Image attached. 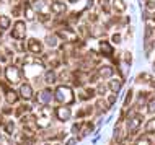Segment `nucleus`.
Returning a JSON list of instances; mask_svg holds the SVG:
<instances>
[{"instance_id":"aec40b11","label":"nucleus","mask_w":155,"mask_h":145,"mask_svg":"<svg viewBox=\"0 0 155 145\" xmlns=\"http://www.w3.org/2000/svg\"><path fill=\"white\" fill-rule=\"evenodd\" d=\"M10 26H12L10 18H8V16H5V15L0 16V31H5V30H8Z\"/></svg>"},{"instance_id":"6e6552de","label":"nucleus","mask_w":155,"mask_h":145,"mask_svg":"<svg viewBox=\"0 0 155 145\" xmlns=\"http://www.w3.org/2000/svg\"><path fill=\"white\" fill-rule=\"evenodd\" d=\"M26 49L30 51L31 54H43V43L36 38H30L26 41Z\"/></svg>"},{"instance_id":"bb28decb","label":"nucleus","mask_w":155,"mask_h":145,"mask_svg":"<svg viewBox=\"0 0 155 145\" xmlns=\"http://www.w3.org/2000/svg\"><path fill=\"white\" fill-rule=\"evenodd\" d=\"M114 8H116L118 11H124V10H126V5H124L123 0H114Z\"/></svg>"},{"instance_id":"a211bd4d","label":"nucleus","mask_w":155,"mask_h":145,"mask_svg":"<svg viewBox=\"0 0 155 145\" xmlns=\"http://www.w3.org/2000/svg\"><path fill=\"white\" fill-rule=\"evenodd\" d=\"M25 16H26V20L28 21H33V20L36 18V15H35V8H33L31 5H25Z\"/></svg>"},{"instance_id":"393cba45","label":"nucleus","mask_w":155,"mask_h":145,"mask_svg":"<svg viewBox=\"0 0 155 145\" xmlns=\"http://www.w3.org/2000/svg\"><path fill=\"white\" fill-rule=\"evenodd\" d=\"M93 95H95L93 88H87V90H83V95H80V99H90Z\"/></svg>"},{"instance_id":"c756f323","label":"nucleus","mask_w":155,"mask_h":145,"mask_svg":"<svg viewBox=\"0 0 155 145\" xmlns=\"http://www.w3.org/2000/svg\"><path fill=\"white\" fill-rule=\"evenodd\" d=\"M134 145H150V142H149V139H145V137H140L139 140H137Z\"/></svg>"},{"instance_id":"473e14b6","label":"nucleus","mask_w":155,"mask_h":145,"mask_svg":"<svg viewBox=\"0 0 155 145\" xmlns=\"http://www.w3.org/2000/svg\"><path fill=\"white\" fill-rule=\"evenodd\" d=\"M12 13H13L15 16H20V13H21V7H20V5L13 7V8H12Z\"/></svg>"},{"instance_id":"b1692460","label":"nucleus","mask_w":155,"mask_h":145,"mask_svg":"<svg viewBox=\"0 0 155 145\" xmlns=\"http://www.w3.org/2000/svg\"><path fill=\"white\" fill-rule=\"evenodd\" d=\"M30 109H31V106L21 105V106L18 108V109L15 111V116H16V118H21V114H23V113H26V111H30Z\"/></svg>"},{"instance_id":"ea45409f","label":"nucleus","mask_w":155,"mask_h":145,"mask_svg":"<svg viewBox=\"0 0 155 145\" xmlns=\"http://www.w3.org/2000/svg\"><path fill=\"white\" fill-rule=\"evenodd\" d=\"M80 126H82V124H78V122L74 124V127H72V132H74V134H77V130L80 129Z\"/></svg>"},{"instance_id":"dca6fc26","label":"nucleus","mask_w":155,"mask_h":145,"mask_svg":"<svg viewBox=\"0 0 155 145\" xmlns=\"http://www.w3.org/2000/svg\"><path fill=\"white\" fill-rule=\"evenodd\" d=\"M56 78H57V75H56V72H54L52 69H49V70L44 72V82L48 85H52L54 82H56Z\"/></svg>"},{"instance_id":"2eb2a0df","label":"nucleus","mask_w":155,"mask_h":145,"mask_svg":"<svg viewBox=\"0 0 155 145\" xmlns=\"http://www.w3.org/2000/svg\"><path fill=\"white\" fill-rule=\"evenodd\" d=\"M44 62L49 65V67H54V65L59 64V59H57V56L54 52H51V54H46L44 56Z\"/></svg>"},{"instance_id":"a19ab883","label":"nucleus","mask_w":155,"mask_h":145,"mask_svg":"<svg viewBox=\"0 0 155 145\" xmlns=\"http://www.w3.org/2000/svg\"><path fill=\"white\" fill-rule=\"evenodd\" d=\"M70 3H77V0H70Z\"/></svg>"},{"instance_id":"58836bf2","label":"nucleus","mask_w":155,"mask_h":145,"mask_svg":"<svg viewBox=\"0 0 155 145\" xmlns=\"http://www.w3.org/2000/svg\"><path fill=\"white\" fill-rule=\"evenodd\" d=\"M147 8H149V10H155V2H153V0H149V2H147Z\"/></svg>"},{"instance_id":"0eeeda50","label":"nucleus","mask_w":155,"mask_h":145,"mask_svg":"<svg viewBox=\"0 0 155 145\" xmlns=\"http://www.w3.org/2000/svg\"><path fill=\"white\" fill-rule=\"evenodd\" d=\"M52 99H54V95H52L51 90H48V88L41 90V92L36 95V101L39 103V105H43V106H48Z\"/></svg>"},{"instance_id":"c03bdc74","label":"nucleus","mask_w":155,"mask_h":145,"mask_svg":"<svg viewBox=\"0 0 155 145\" xmlns=\"http://www.w3.org/2000/svg\"><path fill=\"white\" fill-rule=\"evenodd\" d=\"M56 145H59V143H56Z\"/></svg>"},{"instance_id":"ddd939ff","label":"nucleus","mask_w":155,"mask_h":145,"mask_svg":"<svg viewBox=\"0 0 155 145\" xmlns=\"http://www.w3.org/2000/svg\"><path fill=\"white\" fill-rule=\"evenodd\" d=\"M5 88V86H3ZM18 95H16L13 90H10V88H5V99H7V103L8 105H15L16 101H18Z\"/></svg>"},{"instance_id":"f257e3e1","label":"nucleus","mask_w":155,"mask_h":145,"mask_svg":"<svg viewBox=\"0 0 155 145\" xmlns=\"http://www.w3.org/2000/svg\"><path fill=\"white\" fill-rule=\"evenodd\" d=\"M54 99L61 105H72L75 101V95H74V90L67 85H59L56 90H54Z\"/></svg>"},{"instance_id":"e433bc0d","label":"nucleus","mask_w":155,"mask_h":145,"mask_svg":"<svg viewBox=\"0 0 155 145\" xmlns=\"http://www.w3.org/2000/svg\"><path fill=\"white\" fill-rule=\"evenodd\" d=\"M113 43L119 44L121 43V34H118V33H116V34H113Z\"/></svg>"},{"instance_id":"423d86ee","label":"nucleus","mask_w":155,"mask_h":145,"mask_svg":"<svg viewBox=\"0 0 155 145\" xmlns=\"http://www.w3.org/2000/svg\"><path fill=\"white\" fill-rule=\"evenodd\" d=\"M56 36L64 41H69V43H77V33L72 31V30H64V28H61V30L56 31Z\"/></svg>"},{"instance_id":"412c9836","label":"nucleus","mask_w":155,"mask_h":145,"mask_svg":"<svg viewBox=\"0 0 155 145\" xmlns=\"http://www.w3.org/2000/svg\"><path fill=\"white\" fill-rule=\"evenodd\" d=\"M46 44L51 46V47H56L57 44H59V38L56 36V33H54V34H48V36H46Z\"/></svg>"},{"instance_id":"f3484780","label":"nucleus","mask_w":155,"mask_h":145,"mask_svg":"<svg viewBox=\"0 0 155 145\" xmlns=\"http://www.w3.org/2000/svg\"><path fill=\"white\" fill-rule=\"evenodd\" d=\"M80 129H82V137H85V135H88L90 132L93 130V122H91V121L83 122L82 126H80Z\"/></svg>"},{"instance_id":"4be33fe9","label":"nucleus","mask_w":155,"mask_h":145,"mask_svg":"<svg viewBox=\"0 0 155 145\" xmlns=\"http://www.w3.org/2000/svg\"><path fill=\"white\" fill-rule=\"evenodd\" d=\"M3 132H5L7 135H13L15 132V121H7L3 124Z\"/></svg>"},{"instance_id":"39448f33","label":"nucleus","mask_w":155,"mask_h":145,"mask_svg":"<svg viewBox=\"0 0 155 145\" xmlns=\"http://www.w3.org/2000/svg\"><path fill=\"white\" fill-rule=\"evenodd\" d=\"M54 116H56L57 121L61 122H65L70 119V116H72V113H70L69 106H57L56 109H54Z\"/></svg>"},{"instance_id":"c85d7f7f","label":"nucleus","mask_w":155,"mask_h":145,"mask_svg":"<svg viewBox=\"0 0 155 145\" xmlns=\"http://www.w3.org/2000/svg\"><path fill=\"white\" fill-rule=\"evenodd\" d=\"M100 5H101V8L104 11H110V0H100Z\"/></svg>"},{"instance_id":"cd10ccee","label":"nucleus","mask_w":155,"mask_h":145,"mask_svg":"<svg viewBox=\"0 0 155 145\" xmlns=\"http://www.w3.org/2000/svg\"><path fill=\"white\" fill-rule=\"evenodd\" d=\"M33 8H36V10H43L44 8V2L43 0H33Z\"/></svg>"},{"instance_id":"f8f14e48","label":"nucleus","mask_w":155,"mask_h":145,"mask_svg":"<svg viewBox=\"0 0 155 145\" xmlns=\"http://www.w3.org/2000/svg\"><path fill=\"white\" fill-rule=\"evenodd\" d=\"M51 10H52V13L54 15H62V13H65L67 11V5L64 2H52V5H51Z\"/></svg>"},{"instance_id":"1a4fd4ad","label":"nucleus","mask_w":155,"mask_h":145,"mask_svg":"<svg viewBox=\"0 0 155 145\" xmlns=\"http://www.w3.org/2000/svg\"><path fill=\"white\" fill-rule=\"evenodd\" d=\"M20 95L18 96L21 99H26V101H30V99L35 98V93H33V86L30 83H21V86H20Z\"/></svg>"},{"instance_id":"4c0bfd02","label":"nucleus","mask_w":155,"mask_h":145,"mask_svg":"<svg viewBox=\"0 0 155 145\" xmlns=\"http://www.w3.org/2000/svg\"><path fill=\"white\" fill-rule=\"evenodd\" d=\"M149 113H155V99H153V101H150V105H149Z\"/></svg>"},{"instance_id":"9d476101","label":"nucleus","mask_w":155,"mask_h":145,"mask_svg":"<svg viewBox=\"0 0 155 145\" xmlns=\"http://www.w3.org/2000/svg\"><path fill=\"white\" fill-rule=\"evenodd\" d=\"M142 124V116L140 114H134L129 118V121H127V127H129V130H137L139 129V126Z\"/></svg>"},{"instance_id":"20e7f679","label":"nucleus","mask_w":155,"mask_h":145,"mask_svg":"<svg viewBox=\"0 0 155 145\" xmlns=\"http://www.w3.org/2000/svg\"><path fill=\"white\" fill-rule=\"evenodd\" d=\"M12 38L16 39V41H23L26 38V23L25 21H16L15 23V28L12 30Z\"/></svg>"},{"instance_id":"9b49d317","label":"nucleus","mask_w":155,"mask_h":145,"mask_svg":"<svg viewBox=\"0 0 155 145\" xmlns=\"http://www.w3.org/2000/svg\"><path fill=\"white\" fill-rule=\"evenodd\" d=\"M113 72H114V70H113L110 65H103V67H100L98 69V72H96V78H101V80H104V78H110L111 75H113Z\"/></svg>"},{"instance_id":"2f4dec72","label":"nucleus","mask_w":155,"mask_h":145,"mask_svg":"<svg viewBox=\"0 0 155 145\" xmlns=\"http://www.w3.org/2000/svg\"><path fill=\"white\" fill-rule=\"evenodd\" d=\"M78 142V137H69L65 140V145H75Z\"/></svg>"},{"instance_id":"79ce46f5","label":"nucleus","mask_w":155,"mask_h":145,"mask_svg":"<svg viewBox=\"0 0 155 145\" xmlns=\"http://www.w3.org/2000/svg\"><path fill=\"white\" fill-rule=\"evenodd\" d=\"M54 2H61V0H54Z\"/></svg>"},{"instance_id":"a878e982","label":"nucleus","mask_w":155,"mask_h":145,"mask_svg":"<svg viewBox=\"0 0 155 145\" xmlns=\"http://www.w3.org/2000/svg\"><path fill=\"white\" fill-rule=\"evenodd\" d=\"M145 132H155V119H150L145 124Z\"/></svg>"},{"instance_id":"6ab92c4d","label":"nucleus","mask_w":155,"mask_h":145,"mask_svg":"<svg viewBox=\"0 0 155 145\" xmlns=\"http://www.w3.org/2000/svg\"><path fill=\"white\" fill-rule=\"evenodd\" d=\"M108 86L111 88V92L113 93H119V90H121V86H123V82L121 80H110V83H108Z\"/></svg>"},{"instance_id":"7c9ffc66","label":"nucleus","mask_w":155,"mask_h":145,"mask_svg":"<svg viewBox=\"0 0 155 145\" xmlns=\"http://www.w3.org/2000/svg\"><path fill=\"white\" fill-rule=\"evenodd\" d=\"M132 90H129V93H127V96H126V99H124V106H129V103H131V99H132Z\"/></svg>"},{"instance_id":"c9c22d12","label":"nucleus","mask_w":155,"mask_h":145,"mask_svg":"<svg viewBox=\"0 0 155 145\" xmlns=\"http://www.w3.org/2000/svg\"><path fill=\"white\" fill-rule=\"evenodd\" d=\"M124 59H126V64H131V62H132L131 52H124Z\"/></svg>"},{"instance_id":"4468645a","label":"nucleus","mask_w":155,"mask_h":145,"mask_svg":"<svg viewBox=\"0 0 155 145\" xmlns=\"http://www.w3.org/2000/svg\"><path fill=\"white\" fill-rule=\"evenodd\" d=\"M100 52L104 54V56H108V57H111L113 56V47L106 43V41H100Z\"/></svg>"},{"instance_id":"7ed1b4c3","label":"nucleus","mask_w":155,"mask_h":145,"mask_svg":"<svg viewBox=\"0 0 155 145\" xmlns=\"http://www.w3.org/2000/svg\"><path fill=\"white\" fill-rule=\"evenodd\" d=\"M51 126V109L49 108L43 106L41 113L36 116V127H49Z\"/></svg>"},{"instance_id":"f03ea898","label":"nucleus","mask_w":155,"mask_h":145,"mask_svg":"<svg viewBox=\"0 0 155 145\" xmlns=\"http://www.w3.org/2000/svg\"><path fill=\"white\" fill-rule=\"evenodd\" d=\"M21 77H23V72H21V69L16 67V65H8L5 69V80L8 83H12V85L20 83Z\"/></svg>"},{"instance_id":"5701e85b","label":"nucleus","mask_w":155,"mask_h":145,"mask_svg":"<svg viewBox=\"0 0 155 145\" xmlns=\"http://www.w3.org/2000/svg\"><path fill=\"white\" fill-rule=\"evenodd\" d=\"M108 103L104 101V99H98V101H96V109H98V113H103V111H106L108 109Z\"/></svg>"},{"instance_id":"f704fd0d","label":"nucleus","mask_w":155,"mask_h":145,"mask_svg":"<svg viewBox=\"0 0 155 145\" xmlns=\"http://www.w3.org/2000/svg\"><path fill=\"white\" fill-rule=\"evenodd\" d=\"M114 101H116V95H111V96L110 98H108V106H113V105H114Z\"/></svg>"},{"instance_id":"37998d69","label":"nucleus","mask_w":155,"mask_h":145,"mask_svg":"<svg viewBox=\"0 0 155 145\" xmlns=\"http://www.w3.org/2000/svg\"><path fill=\"white\" fill-rule=\"evenodd\" d=\"M2 2H3V0H0V3H2Z\"/></svg>"},{"instance_id":"72a5a7b5","label":"nucleus","mask_w":155,"mask_h":145,"mask_svg":"<svg viewBox=\"0 0 155 145\" xmlns=\"http://www.w3.org/2000/svg\"><path fill=\"white\" fill-rule=\"evenodd\" d=\"M39 20L43 23H48L49 20H51V15H46V13H43V15H39Z\"/></svg>"}]
</instances>
